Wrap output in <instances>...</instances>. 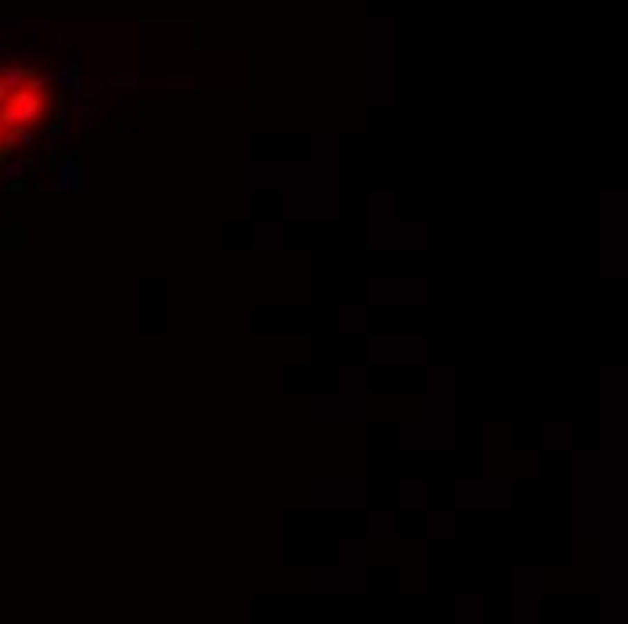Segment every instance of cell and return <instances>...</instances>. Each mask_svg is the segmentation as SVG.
Returning a JSON list of instances; mask_svg holds the SVG:
<instances>
[{
  "instance_id": "obj_2",
  "label": "cell",
  "mask_w": 628,
  "mask_h": 624,
  "mask_svg": "<svg viewBox=\"0 0 628 624\" xmlns=\"http://www.w3.org/2000/svg\"><path fill=\"white\" fill-rule=\"evenodd\" d=\"M37 80V69L33 65H0V83L8 90H22Z\"/></svg>"
},
{
  "instance_id": "obj_3",
  "label": "cell",
  "mask_w": 628,
  "mask_h": 624,
  "mask_svg": "<svg viewBox=\"0 0 628 624\" xmlns=\"http://www.w3.org/2000/svg\"><path fill=\"white\" fill-rule=\"evenodd\" d=\"M58 83H62V87L69 90V98H73V101H80V98H83V76H80V62H76V58L62 62Z\"/></svg>"
},
{
  "instance_id": "obj_7",
  "label": "cell",
  "mask_w": 628,
  "mask_h": 624,
  "mask_svg": "<svg viewBox=\"0 0 628 624\" xmlns=\"http://www.w3.org/2000/svg\"><path fill=\"white\" fill-rule=\"evenodd\" d=\"M105 83H109L112 90H123V94H134L137 90V76H109Z\"/></svg>"
},
{
  "instance_id": "obj_4",
  "label": "cell",
  "mask_w": 628,
  "mask_h": 624,
  "mask_svg": "<svg viewBox=\"0 0 628 624\" xmlns=\"http://www.w3.org/2000/svg\"><path fill=\"white\" fill-rule=\"evenodd\" d=\"M26 174H29L26 155H4V162H0V185H19Z\"/></svg>"
},
{
  "instance_id": "obj_1",
  "label": "cell",
  "mask_w": 628,
  "mask_h": 624,
  "mask_svg": "<svg viewBox=\"0 0 628 624\" xmlns=\"http://www.w3.org/2000/svg\"><path fill=\"white\" fill-rule=\"evenodd\" d=\"M44 188H51V192H65V195H76V192L83 188V174H80V167H76L73 159H65L62 167L55 170V177L44 180Z\"/></svg>"
},
{
  "instance_id": "obj_6",
  "label": "cell",
  "mask_w": 628,
  "mask_h": 624,
  "mask_svg": "<svg viewBox=\"0 0 628 624\" xmlns=\"http://www.w3.org/2000/svg\"><path fill=\"white\" fill-rule=\"evenodd\" d=\"M73 112L80 116V126H91V123L101 116V105H98V101H83V98H80V101L73 105Z\"/></svg>"
},
{
  "instance_id": "obj_8",
  "label": "cell",
  "mask_w": 628,
  "mask_h": 624,
  "mask_svg": "<svg viewBox=\"0 0 628 624\" xmlns=\"http://www.w3.org/2000/svg\"><path fill=\"white\" fill-rule=\"evenodd\" d=\"M167 83H170V87H195V80H192V76H170Z\"/></svg>"
},
{
  "instance_id": "obj_5",
  "label": "cell",
  "mask_w": 628,
  "mask_h": 624,
  "mask_svg": "<svg viewBox=\"0 0 628 624\" xmlns=\"http://www.w3.org/2000/svg\"><path fill=\"white\" fill-rule=\"evenodd\" d=\"M69 130H73V119H69L65 112H58L55 119H44V137H47V141H58V137H65Z\"/></svg>"
}]
</instances>
